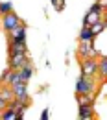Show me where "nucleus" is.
I'll return each mask as SVG.
<instances>
[{
  "instance_id": "f257e3e1",
  "label": "nucleus",
  "mask_w": 107,
  "mask_h": 120,
  "mask_svg": "<svg viewBox=\"0 0 107 120\" xmlns=\"http://www.w3.org/2000/svg\"><path fill=\"white\" fill-rule=\"evenodd\" d=\"M26 63H30V59H28V50H9V57H7V67L9 68L18 70Z\"/></svg>"
},
{
  "instance_id": "f03ea898",
  "label": "nucleus",
  "mask_w": 107,
  "mask_h": 120,
  "mask_svg": "<svg viewBox=\"0 0 107 120\" xmlns=\"http://www.w3.org/2000/svg\"><path fill=\"white\" fill-rule=\"evenodd\" d=\"M96 92V81L91 76H81L76 81V94H94Z\"/></svg>"
},
{
  "instance_id": "7ed1b4c3",
  "label": "nucleus",
  "mask_w": 107,
  "mask_h": 120,
  "mask_svg": "<svg viewBox=\"0 0 107 120\" xmlns=\"http://www.w3.org/2000/svg\"><path fill=\"white\" fill-rule=\"evenodd\" d=\"M22 24V20H20V17L17 15L15 11H9V13H6V15H2V20H0V26H2V30L4 31H13L17 26H20Z\"/></svg>"
},
{
  "instance_id": "20e7f679",
  "label": "nucleus",
  "mask_w": 107,
  "mask_h": 120,
  "mask_svg": "<svg viewBox=\"0 0 107 120\" xmlns=\"http://www.w3.org/2000/svg\"><path fill=\"white\" fill-rule=\"evenodd\" d=\"M98 52L94 50V45L92 41H79V46H77V57L79 61L87 59V57H96Z\"/></svg>"
},
{
  "instance_id": "39448f33",
  "label": "nucleus",
  "mask_w": 107,
  "mask_h": 120,
  "mask_svg": "<svg viewBox=\"0 0 107 120\" xmlns=\"http://www.w3.org/2000/svg\"><path fill=\"white\" fill-rule=\"evenodd\" d=\"M81 76H91V78L98 76V61H96V57L81 59Z\"/></svg>"
},
{
  "instance_id": "423d86ee",
  "label": "nucleus",
  "mask_w": 107,
  "mask_h": 120,
  "mask_svg": "<svg viewBox=\"0 0 107 120\" xmlns=\"http://www.w3.org/2000/svg\"><path fill=\"white\" fill-rule=\"evenodd\" d=\"M13 89V94H15L17 100L20 102H30V94H28V81H18V83H13L9 85Z\"/></svg>"
},
{
  "instance_id": "0eeeda50",
  "label": "nucleus",
  "mask_w": 107,
  "mask_h": 120,
  "mask_svg": "<svg viewBox=\"0 0 107 120\" xmlns=\"http://www.w3.org/2000/svg\"><path fill=\"white\" fill-rule=\"evenodd\" d=\"M9 35V41H15V43H26V24L22 22L20 26H17L13 31L7 33Z\"/></svg>"
},
{
  "instance_id": "6e6552de",
  "label": "nucleus",
  "mask_w": 107,
  "mask_h": 120,
  "mask_svg": "<svg viewBox=\"0 0 107 120\" xmlns=\"http://www.w3.org/2000/svg\"><path fill=\"white\" fill-rule=\"evenodd\" d=\"M81 120H91L94 118V105L87 104V105H79V115H77Z\"/></svg>"
},
{
  "instance_id": "1a4fd4ad",
  "label": "nucleus",
  "mask_w": 107,
  "mask_h": 120,
  "mask_svg": "<svg viewBox=\"0 0 107 120\" xmlns=\"http://www.w3.org/2000/svg\"><path fill=\"white\" fill-rule=\"evenodd\" d=\"M102 15L103 13H96V11H89L85 19H83V26H91L94 22H98V20H102Z\"/></svg>"
},
{
  "instance_id": "9d476101",
  "label": "nucleus",
  "mask_w": 107,
  "mask_h": 120,
  "mask_svg": "<svg viewBox=\"0 0 107 120\" xmlns=\"http://www.w3.org/2000/svg\"><path fill=\"white\" fill-rule=\"evenodd\" d=\"M18 72H20V78H22V81H30L31 76H33V67H31L30 63H26L24 67H20V68H18Z\"/></svg>"
},
{
  "instance_id": "9b49d317",
  "label": "nucleus",
  "mask_w": 107,
  "mask_h": 120,
  "mask_svg": "<svg viewBox=\"0 0 107 120\" xmlns=\"http://www.w3.org/2000/svg\"><path fill=\"white\" fill-rule=\"evenodd\" d=\"M98 76L103 81H107V56H103L102 59L98 61Z\"/></svg>"
},
{
  "instance_id": "f8f14e48",
  "label": "nucleus",
  "mask_w": 107,
  "mask_h": 120,
  "mask_svg": "<svg viewBox=\"0 0 107 120\" xmlns=\"http://www.w3.org/2000/svg\"><path fill=\"white\" fill-rule=\"evenodd\" d=\"M77 105H87V104H91L94 105V102H96V96L94 94H77Z\"/></svg>"
},
{
  "instance_id": "ddd939ff",
  "label": "nucleus",
  "mask_w": 107,
  "mask_h": 120,
  "mask_svg": "<svg viewBox=\"0 0 107 120\" xmlns=\"http://www.w3.org/2000/svg\"><path fill=\"white\" fill-rule=\"evenodd\" d=\"M79 41H94V33H92L91 26H83L79 31Z\"/></svg>"
},
{
  "instance_id": "4468645a",
  "label": "nucleus",
  "mask_w": 107,
  "mask_h": 120,
  "mask_svg": "<svg viewBox=\"0 0 107 120\" xmlns=\"http://www.w3.org/2000/svg\"><path fill=\"white\" fill-rule=\"evenodd\" d=\"M0 96L4 98V100H13L15 98V94H13V89L9 87V85H0Z\"/></svg>"
},
{
  "instance_id": "2eb2a0df",
  "label": "nucleus",
  "mask_w": 107,
  "mask_h": 120,
  "mask_svg": "<svg viewBox=\"0 0 107 120\" xmlns=\"http://www.w3.org/2000/svg\"><path fill=\"white\" fill-rule=\"evenodd\" d=\"M13 118H17V113H15V109H11V107H6L0 113V120H13Z\"/></svg>"
},
{
  "instance_id": "dca6fc26",
  "label": "nucleus",
  "mask_w": 107,
  "mask_h": 120,
  "mask_svg": "<svg viewBox=\"0 0 107 120\" xmlns=\"http://www.w3.org/2000/svg\"><path fill=\"white\" fill-rule=\"evenodd\" d=\"M105 28H107V22H105V20H103V22H102V20H98V22L91 24V30H92V33H94V37H96L98 33H102Z\"/></svg>"
},
{
  "instance_id": "f3484780",
  "label": "nucleus",
  "mask_w": 107,
  "mask_h": 120,
  "mask_svg": "<svg viewBox=\"0 0 107 120\" xmlns=\"http://www.w3.org/2000/svg\"><path fill=\"white\" fill-rule=\"evenodd\" d=\"M9 11H13L11 2H0V13H2V15H6V13H9Z\"/></svg>"
},
{
  "instance_id": "a211bd4d",
  "label": "nucleus",
  "mask_w": 107,
  "mask_h": 120,
  "mask_svg": "<svg viewBox=\"0 0 107 120\" xmlns=\"http://www.w3.org/2000/svg\"><path fill=\"white\" fill-rule=\"evenodd\" d=\"M9 72H11V68H9V67H7V68L2 72V76H0V83H2V85H7V78H9Z\"/></svg>"
},
{
  "instance_id": "6ab92c4d",
  "label": "nucleus",
  "mask_w": 107,
  "mask_h": 120,
  "mask_svg": "<svg viewBox=\"0 0 107 120\" xmlns=\"http://www.w3.org/2000/svg\"><path fill=\"white\" fill-rule=\"evenodd\" d=\"M6 107H7V100H4V98L0 96V113H2V111H4Z\"/></svg>"
},
{
  "instance_id": "aec40b11",
  "label": "nucleus",
  "mask_w": 107,
  "mask_h": 120,
  "mask_svg": "<svg viewBox=\"0 0 107 120\" xmlns=\"http://www.w3.org/2000/svg\"><path fill=\"white\" fill-rule=\"evenodd\" d=\"M48 118V109H44L43 113H41V120H46Z\"/></svg>"
},
{
  "instance_id": "412c9836",
  "label": "nucleus",
  "mask_w": 107,
  "mask_h": 120,
  "mask_svg": "<svg viewBox=\"0 0 107 120\" xmlns=\"http://www.w3.org/2000/svg\"><path fill=\"white\" fill-rule=\"evenodd\" d=\"M98 4H100L103 9H107V0H98Z\"/></svg>"
},
{
  "instance_id": "4be33fe9",
  "label": "nucleus",
  "mask_w": 107,
  "mask_h": 120,
  "mask_svg": "<svg viewBox=\"0 0 107 120\" xmlns=\"http://www.w3.org/2000/svg\"><path fill=\"white\" fill-rule=\"evenodd\" d=\"M52 2H54V6H57V0H52Z\"/></svg>"
},
{
  "instance_id": "5701e85b",
  "label": "nucleus",
  "mask_w": 107,
  "mask_h": 120,
  "mask_svg": "<svg viewBox=\"0 0 107 120\" xmlns=\"http://www.w3.org/2000/svg\"><path fill=\"white\" fill-rule=\"evenodd\" d=\"M0 17H2V13H0Z\"/></svg>"
}]
</instances>
